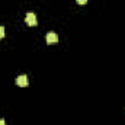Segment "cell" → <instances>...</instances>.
<instances>
[{
    "mask_svg": "<svg viewBox=\"0 0 125 125\" xmlns=\"http://www.w3.org/2000/svg\"><path fill=\"white\" fill-rule=\"evenodd\" d=\"M0 125H6V121H4V119H1V118H0Z\"/></svg>",
    "mask_w": 125,
    "mask_h": 125,
    "instance_id": "obj_6",
    "label": "cell"
},
{
    "mask_svg": "<svg viewBox=\"0 0 125 125\" xmlns=\"http://www.w3.org/2000/svg\"><path fill=\"white\" fill-rule=\"evenodd\" d=\"M16 84H18V86H21V87H25V86H28V77H26L25 74L19 76V77L16 79Z\"/></svg>",
    "mask_w": 125,
    "mask_h": 125,
    "instance_id": "obj_3",
    "label": "cell"
},
{
    "mask_svg": "<svg viewBox=\"0 0 125 125\" xmlns=\"http://www.w3.org/2000/svg\"><path fill=\"white\" fill-rule=\"evenodd\" d=\"M76 1H77L79 4H86V3H87V0H76Z\"/></svg>",
    "mask_w": 125,
    "mask_h": 125,
    "instance_id": "obj_5",
    "label": "cell"
},
{
    "mask_svg": "<svg viewBox=\"0 0 125 125\" xmlns=\"http://www.w3.org/2000/svg\"><path fill=\"white\" fill-rule=\"evenodd\" d=\"M3 36H4V28L0 26V38H3Z\"/></svg>",
    "mask_w": 125,
    "mask_h": 125,
    "instance_id": "obj_4",
    "label": "cell"
},
{
    "mask_svg": "<svg viewBox=\"0 0 125 125\" xmlns=\"http://www.w3.org/2000/svg\"><path fill=\"white\" fill-rule=\"evenodd\" d=\"M25 22H26V23H28L29 26H35V25H36V16H35V13H32V12L26 13Z\"/></svg>",
    "mask_w": 125,
    "mask_h": 125,
    "instance_id": "obj_1",
    "label": "cell"
},
{
    "mask_svg": "<svg viewBox=\"0 0 125 125\" xmlns=\"http://www.w3.org/2000/svg\"><path fill=\"white\" fill-rule=\"evenodd\" d=\"M45 39H47V44H55V42H58V35L55 32H48Z\"/></svg>",
    "mask_w": 125,
    "mask_h": 125,
    "instance_id": "obj_2",
    "label": "cell"
}]
</instances>
